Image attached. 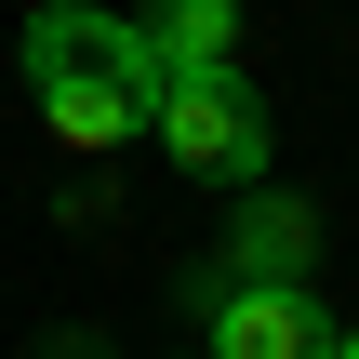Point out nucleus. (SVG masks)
<instances>
[{"label":"nucleus","instance_id":"obj_1","mask_svg":"<svg viewBox=\"0 0 359 359\" xmlns=\"http://www.w3.org/2000/svg\"><path fill=\"white\" fill-rule=\"evenodd\" d=\"M27 93H40L53 147L107 160V147L160 133V93H173V80H160V53H147V27H133V13L53 0V13H27Z\"/></svg>","mask_w":359,"mask_h":359},{"label":"nucleus","instance_id":"obj_2","mask_svg":"<svg viewBox=\"0 0 359 359\" xmlns=\"http://www.w3.org/2000/svg\"><path fill=\"white\" fill-rule=\"evenodd\" d=\"M160 147H173V173H200V187H226V200L266 187V107L240 93V67H226V80H173V93H160Z\"/></svg>","mask_w":359,"mask_h":359},{"label":"nucleus","instance_id":"obj_3","mask_svg":"<svg viewBox=\"0 0 359 359\" xmlns=\"http://www.w3.org/2000/svg\"><path fill=\"white\" fill-rule=\"evenodd\" d=\"M200 320H213V359H333V346H346V333L320 320V293H306V280H240V293L213 280V293H200Z\"/></svg>","mask_w":359,"mask_h":359},{"label":"nucleus","instance_id":"obj_4","mask_svg":"<svg viewBox=\"0 0 359 359\" xmlns=\"http://www.w3.org/2000/svg\"><path fill=\"white\" fill-rule=\"evenodd\" d=\"M147 53H160V80H226L240 13L226 0H173V13H147Z\"/></svg>","mask_w":359,"mask_h":359},{"label":"nucleus","instance_id":"obj_5","mask_svg":"<svg viewBox=\"0 0 359 359\" xmlns=\"http://www.w3.org/2000/svg\"><path fill=\"white\" fill-rule=\"evenodd\" d=\"M240 213H253V226H240V253H253L240 280H293V266H306V213H293V200H266V187H253Z\"/></svg>","mask_w":359,"mask_h":359},{"label":"nucleus","instance_id":"obj_6","mask_svg":"<svg viewBox=\"0 0 359 359\" xmlns=\"http://www.w3.org/2000/svg\"><path fill=\"white\" fill-rule=\"evenodd\" d=\"M333 359H359V333H346V346H333Z\"/></svg>","mask_w":359,"mask_h":359}]
</instances>
